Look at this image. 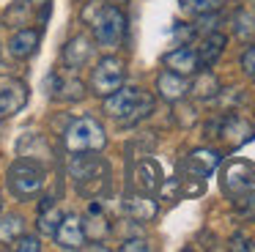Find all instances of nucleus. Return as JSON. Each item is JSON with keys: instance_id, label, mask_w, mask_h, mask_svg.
Returning <instances> with one entry per match:
<instances>
[{"instance_id": "5", "label": "nucleus", "mask_w": 255, "mask_h": 252, "mask_svg": "<svg viewBox=\"0 0 255 252\" xmlns=\"http://www.w3.org/2000/svg\"><path fill=\"white\" fill-rule=\"evenodd\" d=\"M63 145H66L69 153H77V151H96L99 153L107 145V134H105L99 121L85 115V118L72 121V126L63 134Z\"/></svg>"}, {"instance_id": "20", "label": "nucleus", "mask_w": 255, "mask_h": 252, "mask_svg": "<svg viewBox=\"0 0 255 252\" xmlns=\"http://www.w3.org/2000/svg\"><path fill=\"white\" fill-rule=\"evenodd\" d=\"M17 153L25 159H33V162H50V148L41 134H25L17 142Z\"/></svg>"}, {"instance_id": "9", "label": "nucleus", "mask_w": 255, "mask_h": 252, "mask_svg": "<svg viewBox=\"0 0 255 252\" xmlns=\"http://www.w3.org/2000/svg\"><path fill=\"white\" fill-rule=\"evenodd\" d=\"M220 159H222L220 151H214V148H195V151H189V156L181 162V170H184V175L206 178V175H211L217 170Z\"/></svg>"}, {"instance_id": "4", "label": "nucleus", "mask_w": 255, "mask_h": 252, "mask_svg": "<svg viewBox=\"0 0 255 252\" xmlns=\"http://www.w3.org/2000/svg\"><path fill=\"white\" fill-rule=\"evenodd\" d=\"M222 192L244 217L255 219V167L250 162L236 159L228 164L222 173Z\"/></svg>"}, {"instance_id": "25", "label": "nucleus", "mask_w": 255, "mask_h": 252, "mask_svg": "<svg viewBox=\"0 0 255 252\" xmlns=\"http://www.w3.org/2000/svg\"><path fill=\"white\" fill-rule=\"evenodd\" d=\"M22 233V219L19 217H8L0 222V241H14Z\"/></svg>"}, {"instance_id": "28", "label": "nucleus", "mask_w": 255, "mask_h": 252, "mask_svg": "<svg viewBox=\"0 0 255 252\" xmlns=\"http://www.w3.org/2000/svg\"><path fill=\"white\" fill-rule=\"evenodd\" d=\"M121 250H124V252H134V250L148 252L151 247H148V241H145V239H127V241L121 244Z\"/></svg>"}, {"instance_id": "11", "label": "nucleus", "mask_w": 255, "mask_h": 252, "mask_svg": "<svg viewBox=\"0 0 255 252\" xmlns=\"http://www.w3.org/2000/svg\"><path fill=\"white\" fill-rule=\"evenodd\" d=\"M220 137L231 148H239V145H244V142H250L255 137V126L250 124L247 118H242V115H228L220 126Z\"/></svg>"}, {"instance_id": "23", "label": "nucleus", "mask_w": 255, "mask_h": 252, "mask_svg": "<svg viewBox=\"0 0 255 252\" xmlns=\"http://www.w3.org/2000/svg\"><path fill=\"white\" fill-rule=\"evenodd\" d=\"M52 85H55V96L63 99V102H77V99H83L85 93V85L80 80H74V77H63V80H58V77H52Z\"/></svg>"}, {"instance_id": "18", "label": "nucleus", "mask_w": 255, "mask_h": 252, "mask_svg": "<svg viewBox=\"0 0 255 252\" xmlns=\"http://www.w3.org/2000/svg\"><path fill=\"white\" fill-rule=\"evenodd\" d=\"M36 47H39V30H33V27H22L8 38V52L19 60L30 58L36 52Z\"/></svg>"}, {"instance_id": "14", "label": "nucleus", "mask_w": 255, "mask_h": 252, "mask_svg": "<svg viewBox=\"0 0 255 252\" xmlns=\"http://www.w3.org/2000/svg\"><path fill=\"white\" fill-rule=\"evenodd\" d=\"M162 63H165V69L176 71V74H181V77L198 74V69H200L198 49H192V47H176L173 52H167L165 58H162Z\"/></svg>"}, {"instance_id": "22", "label": "nucleus", "mask_w": 255, "mask_h": 252, "mask_svg": "<svg viewBox=\"0 0 255 252\" xmlns=\"http://www.w3.org/2000/svg\"><path fill=\"white\" fill-rule=\"evenodd\" d=\"M189 93H192L195 99H214V96H220V80L206 69L195 77V82L189 85Z\"/></svg>"}, {"instance_id": "8", "label": "nucleus", "mask_w": 255, "mask_h": 252, "mask_svg": "<svg viewBox=\"0 0 255 252\" xmlns=\"http://www.w3.org/2000/svg\"><path fill=\"white\" fill-rule=\"evenodd\" d=\"M162 167L154 162V159H140L132 167V186L137 192H145V195H156L162 186Z\"/></svg>"}, {"instance_id": "3", "label": "nucleus", "mask_w": 255, "mask_h": 252, "mask_svg": "<svg viewBox=\"0 0 255 252\" xmlns=\"http://www.w3.org/2000/svg\"><path fill=\"white\" fill-rule=\"evenodd\" d=\"M83 19L94 25V38L105 49H116L127 36V16L118 5H105L99 0H94L83 11Z\"/></svg>"}, {"instance_id": "33", "label": "nucleus", "mask_w": 255, "mask_h": 252, "mask_svg": "<svg viewBox=\"0 0 255 252\" xmlns=\"http://www.w3.org/2000/svg\"><path fill=\"white\" fill-rule=\"evenodd\" d=\"M253 3H255V0H253Z\"/></svg>"}, {"instance_id": "26", "label": "nucleus", "mask_w": 255, "mask_h": 252, "mask_svg": "<svg viewBox=\"0 0 255 252\" xmlns=\"http://www.w3.org/2000/svg\"><path fill=\"white\" fill-rule=\"evenodd\" d=\"M14 247H17L19 252H41V241L36 239V236H25V233H19L17 239H14Z\"/></svg>"}, {"instance_id": "30", "label": "nucleus", "mask_w": 255, "mask_h": 252, "mask_svg": "<svg viewBox=\"0 0 255 252\" xmlns=\"http://www.w3.org/2000/svg\"><path fill=\"white\" fill-rule=\"evenodd\" d=\"M50 0H30V5H36V8H41V5H47Z\"/></svg>"}, {"instance_id": "12", "label": "nucleus", "mask_w": 255, "mask_h": 252, "mask_svg": "<svg viewBox=\"0 0 255 252\" xmlns=\"http://www.w3.org/2000/svg\"><path fill=\"white\" fill-rule=\"evenodd\" d=\"M124 211H127L134 222H151V219L156 217V211H159V206H156L154 195H145V192L134 189L124 197Z\"/></svg>"}, {"instance_id": "32", "label": "nucleus", "mask_w": 255, "mask_h": 252, "mask_svg": "<svg viewBox=\"0 0 255 252\" xmlns=\"http://www.w3.org/2000/svg\"><path fill=\"white\" fill-rule=\"evenodd\" d=\"M0 214H3V200H0Z\"/></svg>"}, {"instance_id": "19", "label": "nucleus", "mask_w": 255, "mask_h": 252, "mask_svg": "<svg viewBox=\"0 0 255 252\" xmlns=\"http://www.w3.org/2000/svg\"><path fill=\"white\" fill-rule=\"evenodd\" d=\"M61 219H63V211L58 208V203L52 200V197H44V200L39 203V222H36V225H39V230L44 236H55Z\"/></svg>"}, {"instance_id": "31", "label": "nucleus", "mask_w": 255, "mask_h": 252, "mask_svg": "<svg viewBox=\"0 0 255 252\" xmlns=\"http://www.w3.org/2000/svg\"><path fill=\"white\" fill-rule=\"evenodd\" d=\"M107 3H124V0H107Z\"/></svg>"}, {"instance_id": "2", "label": "nucleus", "mask_w": 255, "mask_h": 252, "mask_svg": "<svg viewBox=\"0 0 255 252\" xmlns=\"http://www.w3.org/2000/svg\"><path fill=\"white\" fill-rule=\"evenodd\" d=\"M105 113L118 124H137L154 113V96L137 85H127L105 96Z\"/></svg>"}, {"instance_id": "21", "label": "nucleus", "mask_w": 255, "mask_h": 252, "mask_svg": "<svg viewBox=\"0 0 255 252\" xmlns=\"http://www.w3.org/2000/svg\"><path fill=\"white\" fill-rule=\"evenodd\" d=\"M225 44H228V38L222 36V33H209V36L203 38V44H200V49H198L200 66H203V69L214 66L217 58L222 55V49H225Z\"/></svg>"}, {"instance_id": "7", "label": "nucleus", "mask_w": 255, "mask_h": 252, "mask_svg": "<svg viewBox=\"0 0 255 252\" xmlns=\"http://www.w3.org/2000/svg\"><path fill=\"white\" fill-rule=\"evenodd\" d=\"M121 85H124V60L102 58L96 63V69L91 71V82H88L91 93H96V96H110Z\"/></svg>"}, {"instance_id": "1", "label": "nucleus", "mask_w": 255, "mask_h": 252, "mask_svg": "<svg viewBox=\"0 0 255 252\" xmlns=\"http://www.w3.org/2000/svg\"><path fill=\"white\" fill-rule=\"evenodd\" d=\"M66 173L77 181L80 195L99 197L105 195V189H110V167L102 156H96V151H77L69 156Z\"/></svg>"}, {"instance_id": "29", "label": "nucleus", "mask_w": 255, "mask_h": 252, "mask_svg": "<svg viewBox=\"0 0 255 252\" xmlns=\"http://www.w3.org/2000/svg\"><path fill=\"white\" fill-rule=\"evenodd\" d=\"M231 250H250V252H255V244L250 239H244V236H233Z\"/></svg>"}, {"instance_id": "16", "label": "nucleus", "mask_w": 255, "mask_h": 252, "mask_svg": "<svg viewBox=\"0 0 255 252\" xmlns=\"http://www.w3.org/2000/svg\"><path fill=\"white\" fill-rule=\"evenodd\" d=\"M156 91H159V96L165 99V102H181V99L189 93V85H187V80H184L181 74L165 69L159 77H156Z\"/></svg>"}, {"instance_id": "6", "label": "nucleus", "mask_w": 255, "mask_h": 252, "mask_svg": "<svg viewBox=\"0 0 255 252\" xmlns=\"http://www.w3.org/2000/svg\"><path fill=\"white\" fill-rule=\"evenodd\" d=\"M6 181H8V189L14 192L17 197L28 200V197H36L41 189H44V170L33 162V159H17V162L8 167L6 173Z\"/></svg>"}, {"instance_id": "15", "label": "nucleus", "mask_w": 255, "mask_h": 252, "mask_svg": "<svg viewBox=\"0 0 255 252\" xmlns=\"http://www.w3.org/2000/svg\"><path fill=\"white\" fill-rule=\"evenodd\" d=\"M91 55H94V44H91L88 36H72L66 41V47H63V63L69 66V69H80V66H85L91 60Z\"/></svg>"}, {"instance_id": "13", "label": "nucleus", "mask_w": 255, "mask_h": 252, "mask_svg": "<svg viewBox=\"0 0 255 252\" xmlns=\"http://www.w3.org/2000/svg\"><path fill=\"white\" fill-rule=\"evenodd\" d=\"M28 104V85L25 82H8L0 88V121L17 115Z\"/></svg>"}, {"instance_id": "27", "label": "nucleus", "mask_w": 255, "mask_h": 252, "mask_svg": "<svg viewBox=\"0 0 255 252\" xmlns=\"http://www.w3.org/2000/svg\"><path fill=\"white\" fill-rule=\"evenodd\" d=\"M242 69H244V74L255 77V44L244 49V55H242Z\"/></svg>"}, {"instance_id": "24", "label": "nucleus", "mask_w": 255, "mask_h": 252, "mask_svg": "<svg viewBox=\"0 0 255 252\" xmlns=\"http://www.w3.org/2000/svg\"><path fill=\"white\" fill-rule=\"evenodd\" d=\"M184 14H192V16H209L214 14L217 8L222 5V0H178Z\"/></svg>"}, {"instance_id": "10", "label": "nucleus", "mask_w": 255, "mask_h": 252, "mask_svg": "<svg viewBox=\"0 0 255 252\" xmlns=\"http://www.w3.org/2000/svg\"><path fill=\"white\" fill-rule=\"evenodd\" d=\"M55 241L61 250H83L85 247V230H83V219L77 214H66L61 219L55 230Z\"/></svg>"}, {"instance_id": "17", "label": "nucleus", "mask_w": 255, "mask_h": 252, "mask_svg": "<svg viewBox=\"0 0 255 252\" xmlns=\"http://www.w3.org/2000/svg\"><path fill=\"white\" fill-rule=\"evenodd\" d=\"M83 230H85V239H94V241L105 239L107 230H110V225H107V211H105V206L99 203V197H94V200H91L88 214H85V228Z\"/></svg>"}]
</instances>
